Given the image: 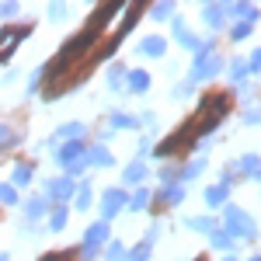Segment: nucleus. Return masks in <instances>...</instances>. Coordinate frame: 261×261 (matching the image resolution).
<instances>
[{
    "label": "nucleus",
    "instance_id": "15",
    "mask_svg": "<svg viewBox=\"0 0 261 261\" xmlns=\"http://www.w3.org/2000/svg\"><path fill=\"white\" fill-rule=\"evenodd\" d=\"M73 258V254H70V251H60V254H56V258H49V261H70Z\"/></svg>",
    "mask_w": 261,
    "mask_h": 261
},
{
    "label": "nucleus",
    "instance_id": "10",
    "mask_svg": "<svg viewBox=\"0 0 261 261\" xmlns=\"http://www.w3.org/2000/svg\"><path fill=\"white\" fill-rule=\"evenodd\" d=\"M247 35H251V24H237L233 28V39H247Z\"/></svg>",
    "mask_w": 261,
    "mask_h": 261
},
{
    "label": "nucleus",
    "instance_id": "8",
    "mask_svg": "<svg viewBox=\"0 0 261 261\" xmlns=\"http://www.w3.org/2000/svg\"><path fill=\"white\" fill-rule=\"evenodd\" d=\"M91 161L94 164H112V153H108L105 146H98V150H91Z\"/></svg>",
    "mask_w": 261,
    "mask_h": 261
},
{
    "label": "nucleus",
    "instance_id": "12",
    "mask_svg": "<svg viewBox=\"0 0 261 261\" xmlns=\"http://www.w3.org/2000/svg\"><path fill=\"white\" fill-rule=\"evenodd\" d=\"M146 205V192H136V199H133V209H143Z\"/></svg>",
    "mask_w": 261,
    "mask_h": 261
},
{
    "label": "nucleus",
    "instance_id": "19",
    "mask_svg": "<svg viewBox=\"0 0 261 261\" xmlns=\"http://www.w3.org/2000/svg\"><path fill=\"white\" fill-rule=\"evenodd\" d=\"M199 261H205V258H199Z\"/></svg>",
    "mask_w": 261,
    "mask_h": 261
},
{
    "label": "nucleus",
    "instance_id": "4",
    "mask_svg": "<svg viewBox=\"0 0 261 261\" xmlns=\"http://www.w3.org/2000/svg\"><path fill=\"white\" fill-rule=\"evenodd\" d=\"M119 205H122V192H108V195H105V205H101V209H105V216H112V213H115Z\"/></svg>",
    "mask_w": 261,
    "mask_h": 261
},
{
    "label": "nucleus",
    "instance_id": "11",
    "mask_svg": "<svg viewBox=\"0 0 261 261\" xmlns=\"http://www.w3.org/2000/svg\"><path fill=\"white\" fill-rule=\"evenodd\" d=\"M125 178H129V181H140V178H143V167H140V164H133V167H129V174H125Z\"/></svg>",
    "mask_w": 261,
    "mask_h": 261
},
{
    "label": "nucleus",
    "instance_id": "13",
    "mask_svg": "<svg viewBox=\"0 0 261 261\" xmlns=\"http://www.w3.org/2000/svg\"><path fill=\"white\" fill-rule=\"evenodd\" d=\"M133 261H146V244H140V247L133 251Z\"/></svg>",
    "mask_w": 261,
    "mask_h": 261
},
{
    "label": "nucleus",
    "instance_id": "18",
    "mask_svg": "<svg viewBox=\"0 0 261 261\" xmlns=\"http://www.w3.org/2000/svg\"><path fill=\"white\" fill-rule=\"evenodd\" d=\"M226 261H233V258H226Z\"/></svg>",
    "mask_w": 261,
    "mask_h": 261
},
{
    "label": "nucleus",
    "instance_id": "17",
    "mask_svg": "<svg viewBox=\"0 0 261 261\" xmlns=\"http://www.w3.org/2000/svg\"><path fill=\"white\" fill-rule=\"evenodd\" d=\"M251 261H261V258H251Z\"/></svg>",
    "mask_w": 261,
    "mask_h": 261
},
{
    "label": "nucleus",
    "instance_id": "6",
    "mask_svg": "<svg viewBox=\"0 0 261 261\" xmlns=\"http://www.w3.org/2000/svg\"><path fill=\"white\" fill-rule=\"evenodd\" d=\"M129 84H133V91H146V84H150V77H146L143 70H136V73H129Z\"/></svg>",
    "mask_w": 261,
    "mask_h": 261
},
{
    "label": "nucleus",
    "instance_id": "2",
    "mask_svg": "<svg viewBox=\"0 0 261 261\" xmlns=\"http://www.w3.org/2000/svg\"><path fill=\"white\" fill-rule=\"evenodd\" d=\"M226 223H230V233H241V237H254V226L244 216L241 209H226Z\"/></svg>",
    "mask_w": 261,
    "mask_h": 261
},
{
    "label": "nucleus",
    "instance_id": "3",
    "mask_svg": "<svg viewBox=\"0 0 261 261\" xmlns=\"http://www.w3.org/2000/svg\"><path fill=\"white\" fill-rule=\"evenodd\" d=\"M49 192H53L60 202H66L70 195H73V185H70V178H66V181H53V185H49Z\"/></svg>",
    "mask_w": 261,
    "mask_h": 261
},
{
    "label": "nucleus",
    "instance_id": "16",
    "mask_svg": "<svg viewBox=\"0 0 261 261\" xmlns=\"http://www.w3.org/2000/svg\"><path fill=\"white\" fill-rule=\"evenodd\" d=\"M251 66H254V70H261V49L254 53V63H251Z\"/></svg>",
    "mask_w": 261,
    "mask_h": 261
},
{
    "label": "nucleus",
    "instance_id": "5",
    "mask_svg": "<svg viewBox=\"0 0 261 261\" xmlns=\"http://www.w3.org/2000/svg\"><path fill=\"white\" fill-rule=\"evenodd\" d=\"M223 195H226V185H216V188H209V192H205V202H209V205H220Z\"/></svg>",
    "mask_w": 261,
    "mask_h": 261
},
{
    "label": "nucleus",
    "instance_id": "1",
    "mask_svg": "<svg viewBox=\"0 0 261 261\" xmlns=\"http://www.w3.org/2000/svg\"><path fill=\"white\" fill-rule=\"evenodd\" d=\"M226 108H230V101L223 98V94L205 98V101L199 105V112H195V119L185 125V133H174V136H171V140L161 146V153H171V150H178V146H188L192 140H199L205 129H213V125L223 119V112H226Z\"/></svg>",
    "mask_w": 261,
    "mask_h": 261
},
{
    "label": "nucleus",
    "instance_id": "7",
    "mask_svg": "<svg viewBox=\"0 0 261 261\" xmlns=\"http://www.w3.org/2000/svg\"><path fill=\"white\" fill-rule=\"evenodd\" d=\"M143 53H153V56H161V53H164V39H146V42H143Z\"/></svg>",
    "mask_w": 261,
    "mask_h": 261
},
{
    "label": "nucleus",
    "instance_id": "9",
    "mask_svg": "<svg viewBox=\"0 0 261 261\" xmlns=\"http://www.w3.org/2000/svg\"><path fill=\"white\" fill-rule=\"evenodd\" d=\"M181 195H185V188H167V192H164V202H178Z\"/></svg>",
    "mask_w": 261,
    "mask_h": 261
},
{
    "label": "nucleus",
    "instance_id": "14",
    "mask_svg": "<svg viewBox=\"0 0 261 261\" xmlns=\"http://www.w3.org/2000/svg\"><path fill=\"white\" fill-rule=\"evenodd\" d=\"M4 202H18V195H14V188H11V185H4Z\"/></svg>",
    "mask_w": 261,
    "mask_h": 261
}]
</instances>
